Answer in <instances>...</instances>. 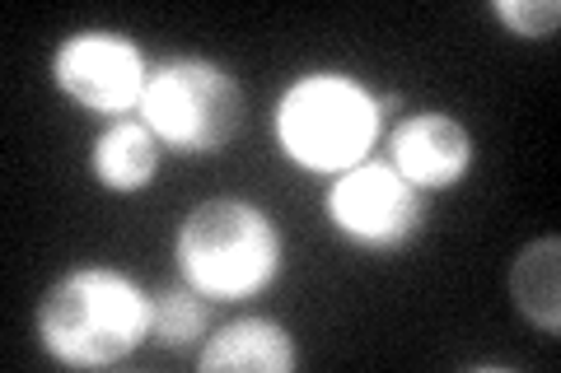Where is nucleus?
<instances>
[{"label":"nucleus","mask_w":561,"mask_h":373,"mask_svg":"<svg viewBox=\"0 0 561 373\" xmlns=\"http://www.w3.org/2000/svg\"><path fill=\"white\" fill-rule=\"evenodd\" d=\"M33 331L61 369H113L150 341V290L108 261L70 266L43 290Z\"/></svg>","instance_id":"nucleus-1"},{"label":"nucleus","mask_w":561,"mask_h":373,"mask_svg":"<svg viewBox=\"0 0 561 373\" xmlns=\"http://www.w3.org/2000/svg\"><path fill=\"white\" fill-rule=\"evenodd\" d=\"M173 266L210 304H253L286 276V234L249 197H206L173 234Z\"/></svg>","instance_id":"nucleus-2"},{"label":"nucleus","mask_w":561,"mask_h":373,"mask_svg":"<svg viewBox=\"0 0 561 373\" xmlns=\"http://www.w3.org/2000/svg\"><path fill=\"white\" fill-rule=\"evenodd\" d=\"M393 94H375L351 70H305L276 98L272 131L280 154L305 173H346L370 159Z\"/></svg>","instance_id":"nucleus-3"},{"label":"nucleus","mask_w":561,"mask_h":373,"mask_svg":"<svg viewBox=\"0 0 561 373\" xmlns=\"http://www.w3.org/2000/svg\"><path fill=\"white\" fill-rule=\"evenodd\" d=\"M140 121L173 159H210L225 154L249 127V94L239 75L216 57L179 51L150 70Z\"/></svg>","instance_id":"nucleus-4"},{"label":"nucleus","mask_w":561,"mask_h":373,"mask_svg":"<svg viewBox=\"0 0 561 373\" xmlns=\"http://www.w3.org/2000/svg\"><path fill=\"white\" fill-rule=\"evenodd\" d=\"M51 84L76 103V108L94 113L103 121L140 113L150 84V57L131 33L122 28H70L66 38L51 47Z\"/></svg>","instance_id":"nucleus-5"},{"label":"nucleus","mask_w":561,"mask_h":373,"mask_svg":"<svg viewBox=\"0 0 561 373\" xmlns=\"http://www.w3.org/2000/svg\"><path fill=\"white\" fill-rule=\"evenodd\" d=\"M323 215L360 253H402L426 229V197L402 177L389 159L337 173V183L323 197Z\"/></svg>","instance_id":"nucleus-6"},{"label":"nucleus","mask_w":561,"mask_h":373,"mask_svg":"<svg viewBox=\"0 0 561 373\" xmlns=\"http://www.w3.org/2000/svg\"><path fill=\"white\" fill-rule=\"evenodd\" d=\"M389 164L408 177L421 197L454 191L478 164V136L468 131V121L440 108L408 113L389 131Z\"/></svg>","instance_id":"nucleus-7"},{"label":"nucleus","mask_w":561,"mask_h":373,"mask_svg":"<svg viewBox=\"0 0 561 373\" xmlns=\"http://www.w3.org/2000/svg\"><path fill=\"white\" fill-rule=\"evenodd\" d=\"M202 373H295L300 369V346L290 327L276 317H239L206 336L197 350Z\"/></svg>","instance_id":"nucleus-8"},{"label":"nucleus","mask_w":561,"mask_h":373,"mask_svg":"<svg viewBox=\"0 0 561 373\" xmlns=\"http://www.w3.org/2000/svg\"><path fill=\"white\" fill-rule=\"evenodd\" d=\"M164 145L140 117H117L108 121L94 145H90V177L108 191V197H140L154 173H160Z\"/></svg>","instance_id":"nucleus-9"},{"label":"nucleus","mask_w":561,"mask_h":373,"mask_svg":"<svg viewBox=\"0 0 561 373\" xmlns=\"http://www.w3.org/2000/svg\"><path fill=\"white\" fill-rule=\"evenodd\" d=\"M505 294L515 313L542 336H561V238L542 234L524 243L511 271H505Z\"/></svg>","instance_id":"nucleus-10"},{"label":"nucleus","mask_w":561,"mask_h":373,"mask_svg":"<svg viewBox=\"0 0 561 373\" xmlns=\"http://www.w3.org/2000/svg\"><path fill=\"white\" fill-rule=\"evenodd\" d=\"M210 299L197 294L192 285H164L150 294V346H160L169 354L202 350L210 336Z\"/></svg>","instance_id":"nucleus-11"},{"label":"nucleus","mask_w":561,"mask_h":373,"mask_svg":"<svg viewBox=\"0 0 561 373\" xmlns=\"http://www.w3.org/2000/svg\"><path fill=\"white\" fill-rule=\"evenodd\" d=\"M491 20L519 43H552L561 28V5L557 0H491Z\"/></svg>","instance_id":"nucleus-12"}]
</instances>
